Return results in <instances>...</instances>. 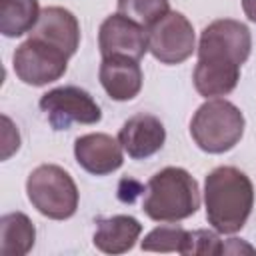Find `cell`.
Returning a JSON list of instances; mask_svg holds the SVG:
<instances>
[{"mask_svg": "<svg viewBox=\"0 0 256 256\" xmlns=\"http://www.w3.org/2000/svg\"><path fill=\"white\" fill-rule=\"evenodd\" d=\"M252 36L246 24L232 18L210 22L198 42L194 88L204 98L230 94L240 80V66L248 60Z\"/></svg>", "mask_w": 256, "mask_h": 256, "instance_id": "cell-1", "label": "cell"}, {"mask_svg": "<svg viewBox=\"0 0 256 256\" xmlns=\"http://www.w3.org/2000/svg\"><path fill=\"white\" fill-rule=\"evenodd\" d=\"M204 206L206 220L216 232H240L254 206L252 180L234 166L214 168L204 182Z\"/></svg>", "mask_w": 256, "mask_h": 256, "instance_id": "cell-2", "label": "cell"}, {"mask_svg": "<svg viewBox=\"0 0 256 256\" xmlns=\"http://www.w3.org/2000/svg\"><path fill=\"white\" fill-rule=\"evenodd\" d=\"M198 208V182L188 170L168 166L148 180L142 210L154 222H180L196 214Z\"/></svg>", "mask_w": 256, "mask_h": 256, "instance_id": "cell-3", "label": "cell"}, {"mask_svg": "<svg viewBox=\"0 0 256 256\" xmlns=\"http://www.w3.org/2000/svg\"><path fill=\"white\" fill-rule=\"evenodd\" d=\"M244 116L240 108L228 100H206L190 120V136L200 150L222 154L232 150L244 134Z\"/></svg>", "mask_w": 256, "mask_h": 256, "instance_id": "cell-4", "label": "cell"}, {"mask_svg": "<svg viewBox=\"0 0 256 256\" xmlns=\"http://www.w3.org/2000/svg\"><path fill=\"white\" fill-rule=\"evenodd\" d=\"M26 194L30 204L46 218L68 220L78 208V188L72 176L56 164H42L34 168L26 180Z\"/></svg>", "mask_w": 256, "mask_h": 256, "instance_id": "cell-5", "label": "cell"}, {"mask_svg": "<svg viewBox=\"0 0 256 256\" xmlns=\"http://www.w3.org/2000/svg\"><path fill=\"white\" fill-rule=\"evenodd\" d=\"M68 54L38 40H24L12 56V66L16 76L28 86H46L64 76L68 68Z\"/></svg>", "mask_w": 256, "mask_h": 256, "instance_id": "cell-6", "label": "cell"}, {"mask_svg": "<svg viewBox=\"0 0 256 256\" xmlns=\"http://www.w3.org/2000/svg\"><path fill=\"white\" fill-rule=\"evenodd\" d=\"M40 110L54 130H68L72 124H96L102 118L96 100L78 86H60L40 98Z\"/></svg>", "mask_w": 256, "mask_h": 256, "instance_id": "cell-7", "label": "cell"}, {"mask_svg": "<svg viewBox=\"0 0 256 256\" xmlns=\"http://www.w3.org/2000/svg\"><path fill=\"white\" fill-rule=\"evenodd\" d=\"M196 36L182 12H168L148 28V50L162 64H180L192 56Z\"/></svg>", "mask_w": 256, "mask_h": 256, "instance_id": "cell-8", "label": "cell"}, {"mask_svg": "<svg viewBox=\"0 0 256 256\" xmlns=\"http://www.w3.org/2000/svg\"><path fill=\"white\" fill-rule=\"evenodd\" d=\"M98 46L102 58L106 56H128L140 60L148 52V32L138 22L116 12L110 14L98 30Z\"/></svg>", "mask_w": 256, "mask_h": 256, "instance_id": "cell-9", "label": "cell"}, {"mask_svg": "<svg viewBox=\"0 0 256 256\" xmlns=\"http://www.w3.org/2000/svg\"><path fill=\"white\" fill-rule=\"evenodd\" d=\"M122 150L124 148L118 138H112L110 134L102 132L84 134L74 142L76 162L94 176H106L116 172L124 162Z\"/></svg>", "mask_w": 256, "mask_h": 256, "instance_id": "cell-10", "label": "cell"}, {"mask_svg": "<svg viewBox=\"0 0 256 256\" xmlns=\"http://www.w3.org/2000/svg\"><path fill=\"white\" fill-rule=\"evenodd\" d=\"M164 124L160 122V118L146 112L130 116L118 132V142L122 144L124 152L134 160H142L156 154L164 146Z\"/></svg>", "mask_w": 256, "mask_h": 256, "instance_id": "cell-11", "label": "cell"}, {"mask_svg": "<svg viewBox=\"0 0 256 256\" xmlns=\"http://www.w3.org/2000/svg\"><path fill=\"white\" fill-rule=\"evenodd\" d=\"M30 36L74 56L80 46V24L70 10L62 6H48L40 12Z\"/></svg>", "mask_w": 256, "mask_h": 256, "instance_id": "cell-12", "label": "cell"}, {"mask_svg": "<svg viewBox=\"0 0 256 256\" xmlns=\"http://www.w3.org/2000/svg\"><path fill=\"white\" fill-rule=\"evenodd\" d=\"M100 84L112 100L126 102L138 96L142 88L140 60L128 56H106L100 62Z\"/></svg>", "mask_w": 256, "mask_h": 256, "instance_id": "cell-13", "label": "cell"}, {"mask_svg": "<svg viewBox=\"0 0 256 256\" xmlns=\"http://www.w3.org/2000/svg\"><path fill=\"white\" fill-rule=\"evenodd\" d=\"M142 224L128 214H116L110 218H100L96 222L94 246L106 254H122L134 248Z\"/></svg>", "mask_w": 256, "mask_h": 256, "instance_id": "cell-14", "label": "cell"}, {"mask_svg": "<svg viewBox=\"0 0 256 256\" xmlns=\"http://www.w3.org/2000/svg\"><path fill=\"white\" fill-rule=\"evenodd\" d=\"M36 240V228L32 220L22 212H10L0 218V254L24 256L32 250Z\"/></svg>", "mask_w": 256, "mask_h": 256, "instance_id": "cell-15", "label": "cell"}, {"mask_svg": "<svg viewBox=\"0 0 256 256\" xmlns=\"http://www.w3.org/2000/svg\"><path fill=\"white\" fill-rule=\"evenodd\" d=\"M40 12L38 0H0V32L6 38L32 32Z\"/></svg>", "mask_w": 256, "mask_h": 256, "instance_id": "cell-16", "label": "cell"}, {"mask_svg": "<svg viewBox=\"0 0 256 256\" xmlns=\"http://www.w3.org/2000/svg\"><path fill=\"white\" fill-rule=\"evenodd\" d=\"M118 12L126 18L138 22L144 28H150L162 16L170 12L168 0H118Z\"/></svg>", "mask_w": 256, "mask_h": 256, "instance_id": "cell-17", "label": "cell"}, {"mask_svg": "<svg viewBox=\"0 0 256 256\" xmlns=\"http://www.w3.org/2000/svg\"><path fill=\"white\" fill-rule=\"evenodd\" d=\"M188 230L180 226H158L152 232H148L142 240V250L146 252H184Z\"/></svg>", "mask_w": 256, "mask_h": 256, "instance_id": "cell-18", "label": "cell"}, {"mask_svg": "<svg viewBox=\"0 0 256 256\" xmlns=\"http://www.w3.org/2000/svg\"><path fill=\"white\" fill-rule=\"evenodd\" d=\"M182 254L216 256V254H224V244H222L220 236L212 230H194L188 234V240H186Z\"/></svg>", "mask_w": 256, "mask_h": 256, "instance_id": "cell-19", "label": "cell"}, {"mask_svg": "<svg viewBox=\"0 0 256 256\" xmlns=\"http://www.w3.org/2000/svg\"><path fill=\"white\" fill-rule=\"evenodd\" d=\"M242 10L248 16V20L256 22V0H242Z\"/></svg>", "mask_w": 256, "mask_h": 256, "instance_id": "cell-20", "label": "cell"}]
</instances>
